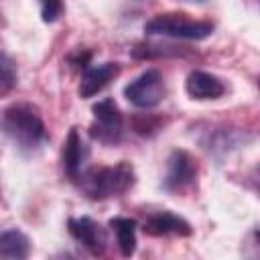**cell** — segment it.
I'll return each mask as SVG.
<instances>
[{
	"label": "cell",
	"instance_id": "4fadbf2b",
	"mask_svg": "<svg viewBox=\"0 0 260 260\" xmlns=\"http://www.w3.org/2000/svg\"><path fill=\"white\" fill-rule=\"evenodd\" d=\"M110 230L116 234V242L120 248V254L124 258H130L136 252V230H138V221L132 217H112L108 221Z\"/></svg>",
	"mask_w": 260,
	"mask_h": 260
},
{
	"label": "cell",
	"instance_id": "3957f363",
	"mask_svg": "<svg viewBox=\"0 0 260 260\" xmlns=\"http://www.w3.org/2000/svg\"><path fill=\"white\" fill-rule=\"evenodd\" d=\"M144 32L185 41H203L213 32V22L191 18L185 12H162L144 24Z\"/></svg>",
	"mask_w": 260,
	"mask_h": 260
},
{
	"label": "cell",
	"instance_id": "30bf717a",
	"mask_svg": "<svg viewBox=\"0 0 260 260\" xmlns=\"http://www.w3.org/2000/svg\"><path fill=\"white\" fill-rule=\"evenodd\" d=\"M120 75V65L114 63V61H108V63H100V65H87L83 71H81V81H79V98L87 100V98H93L95 93H100L110 81H114L116 77Z\"/></svg>",
	"mask_w": 260,
	"mask_h": 260
},
{
	"label": "cell",
	"instance_id": "5bb4252c",
	"mask_svg": "<svg viewBox=\"0 0 260 260\" xmlns=\"http://www.w3.org/2000/svg\"><path fill=\"white\" fill-rule=\"evenodd\" d=\"M18 83V69L10 55L0 53V98L8 95Z\"/></svg>",
	"mask_w": 260,
	"mask_h": 260
},
{
	"label": "cell",
	"instance_id": "8992f818",
	"mask_svg": "<svg viewBox=\"0 0 260 260\" xmlns=\"http://www.w3.org/2000/svg\"><path fill=\"white\" fill-rule=\"evenodd\" d=\"M199 175L197 160L187 150H173L167 160V173L162 179V189L169 193H181L195 185Z\"/></svg>",
	"mask_w": 260,
	"mask_h": 260
},
{
	"label": "cell",
	"instance_id": "7c38bea8",
	"mask_svg": "<svg viewBox=\"0 0 260 260\" xmlns=\"http://www.w3.org/2000/svg\"><path fill=\"white\" fill-rule=\"evenodd\" d=\"M30 254V240L24 232L10 228L0 232V258L24 260Z\"/></svg>",
	"mask_w": 260,
	"mask_h": 260
},
{
	"label": "cell",
	"instance_id": "9c48e42d",
	"mask_svg": "<svg viewBox=\"0 0 260 260\" xmlns=\"http://www.w3.org/2000/svg\"><path fill=\"white\" fill-rule=\"evenodd\" d=\"M87 156H89V148H87L85 142L81 140L79 130H77V128H71L69 134H67V138H65L63 150H61V167H63L65 177H67L71 183H77L79 175H81L83 169H85Z\"/></svg>",
	"mask_w": 260,
	"mask_h": 260
},
{
	"label": "cell",
	"instance_id": "5b68a950",
	"mask_svg": "<svg viewBox=\"0 0 260 260\" xmlns=\"http://www.w3.org/2000/svg\"><path fill=\"white\" fill-rule=\"evenodd\" d=\"M165 95H167V85H165V77L158 69L142 71L136 79H132L124 87V98L140 110H150V108L158 106L165 100Z\"/></svg>",
	"mask_w": 260,
	"mask_h": 260
},
{
	"label": "cell",
	"instance_id": "8fae6325",
	"mask_svg": "<svg viewBox=\"0 0 260 260\" xmlns=\"http://www.w3.org/2000/svg\"><path fill=\"white\" fill-rule=\"evenodd\" d=\"M185 91L191 100H217L225 93V85L219 77L207 73V71H201V69H195L187 75V81H185Z\"/></svg>",
	"mask_w": 260,
	"mask_h": 260
},
{
	"label": "cell",
	"instance_id": "ac0fdd59",
	"mask_svg": "<svg viewBox=\"0 0 260 260\" xmlns=\"http://www.w3.org/2000/svg\"><path fill=\"white\" fill-rule=\"evenodd\" d=\"M91 57H93V53L91 51H87V49H77L75 53H71L69 57H67V63L71 65V67H75V69H85L89 63H91Z\"/></svg>",
	"mask_w": 260,
	"mask_h": 260
},
{
	"label": "cell",
	"instance_id": "ba28073f",
	"mask_svg": "<svg viewBox=\"0 0 260 260\" xmlns=\"http://www.w3.org/2000/svg\"><path fill=\"white\" fill-rule=\"evenodd\" d=\"M142 232L152 238H162V236L187 238L193 234V228L185 217H181L169 209H162V211H154L146 217V221L142 223Z\"/></svg>",
	"mask_w": 260,
	"mask_h": 260
},
{
	"label": "cell",
	"instance_id": "9a60e30c",
	"mask_svg": "<svg viewBox=\"0 0 260 260\" xmlns=\"http://www.w3.org/2000/svg\"><path fill=\"white\" fill-rule=\"evenodd\" d=\"M167 55H181V51L175 47H160L152 43H138L132 49L134 59H156V57H167Z\"/></svg>",
	"mask_w": 260,
	"mask_h": 260
},
{
	"label": "cell",
	"instance_id": "52a82bcc",
	"mask_svg": "<svg viewBox=\"0 0 260 260\" xmlns=\"http://www.w3.org/2000/svg\"><path fill=\"white\" fill-rule=\"evenodd\" d=\"M67 230L73 236L75 242H79L89 254L93 256H104L108 250V232L91 217L81 215V217H69Z\"/></svg>",
	"mask_w": 260,
	"mask_h": 260
},
{
	"label": "cell",
	"instance_id": "d6986e66",
	"mask_svg": "<svg viewBox=\"0 0 260 260\" xmlns=\"http://www.w3.org/2000/svg\"><path fill=\"white\" fill-rule=\"evenodd\" d=\"M185 2H199V4H201V2H205V0H185Z\"/></svg>",
	"mask_w": 260,
	"mask_h": 260
},
{
	"label": "cell",
	"instance_id": "6da1fadb",
	"mask_svg": "<svg viewBox=\"0 0 260 260\" xmlns=\"http://www.w3.org/2000/svg\"><path fill=\"white\" fill-rule=\"evenodd\" d=\"M0 132L22 154H37L49 142L47 126L37 106L18 102L0 114Z\"/></svg>",
	"mask_w": 260,
	"mask_h": 260
},
{
	"label": "cell",
	"instance_id": "2e32d148",
	"mask_svg": "<svg viewBox=\"0 0 260 260\" xmlns=\"http://www.w3.org/2000/svg\"><path fill=\"white\" fill-rule=\"evenodd\" d=\"M39 6H41V18L47 24L57 22L65 10L63 0H39Z\"/></svg>",
	"mask_w": 260,
	"mask_h": 260
},
{
	"label": "cell",
	"instance_id": "277c9868",
	"mask_svg": "<svg viewBox=\"0 0 260 260\" xmlns=\"http://www.w3.org/2000/svg\"><path fill=\"white\" fill-rule=\"evenodd\" d=\"M93 120L89 124V136L106 146H114L124 134V116L112 98L100 100L91 106Z\"/></svg>",
	"mask_w": 260,
	"mask_h": 260
},
{
	"label": "cell",
	"instance_id": "e0dca14e",
	"mask_svg": "<svg viewBox=\"0 0 260 260\" xmlns=\"http://www.w3.org/2000/svg\"><path fill=\"white\" fill-rule=\"evenodd\" d=\"M132 126H134V132L140 136H152L154 132H158L160 120L154 116H136L132 120Z\"/></svg>",
	"mask_w": 260,
	"mask_h": 260
},
{
	"label": "cell",
	"instance_id": "7a4b0ae2",
	"mask_svg": "<svg viewBox=\"0 0 260 260\" xmlns=\"http://www.w3.org/2000/svg\"><path fill=\"white\" fill-rule=\"evenodd\" d=\"M136 181L134 167L128 160H120L112 167H89L83 169V173L77 179V187L81 193L93 201H104L112 197L124 195L128 189H132Z\"/></svg>",
	"mask_w": 260,
	"mask_h": 260
}]
</instances>
